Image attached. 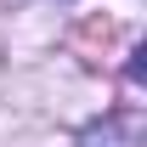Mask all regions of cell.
<instances>
[{"instance_id":"cell-2","label":"cell","mask_w":147,"mask_h":147,"mask_svg":"<svg viewBox=\"0 0 147 147\" xmlns=\"http://www.w3.org/2000/svg\"><path fill=\"white\" fill-rule=\"evenodd\" d=\"M79 40H102V45H113L119 28H113V23H79Z\"/></svg>"},{"instance_id":"cell-1","label":"cell","mask_w":147,"mask_h":147,"mask_svg":"<svg viewBox=\"0 0 147 147\" xmlns=\"http://www.w3.org/2000/svg\"><path fill=\"white\" fill-rule=\"evenodd\" d=\"M136 142H142V119L136 113H108V119L79 130V147H136Z\"/></svg>"}]
</instances>
